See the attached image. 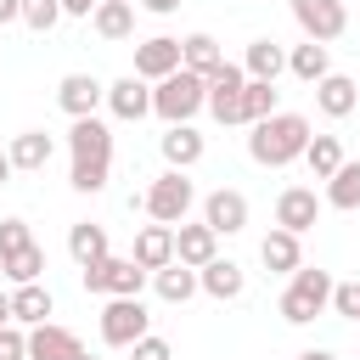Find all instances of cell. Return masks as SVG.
Wrapping results in <instances>:
<instances>
[{
    "mask_svg": "<svg viewBox=\"0 0 360 360\" xmlns=\"http://www.w3.org/2000/svg\"><path fill=\"white\" fill-rule=\"evenodd\" d=\"M107 174H112V129L96 112L73 118V129H68V186L96 197L107 186Z\"/></svg>",
    "mask_w": 360,
    "mask_h": 360,
    "instance_id": "6da1fadb",
    "label": "cell"
},
{
    "mask_svg": "<svg viewBox=\"0 0 360 360\" xmlns=\"http://www.w3.org/2000/svg\"><path fill=\"white\" fill-rule=\"evenodd\" d=\"M304 146H309V118H304V112H281V107H276L270 118H259L253 135H248V158L264 163V169H287V163H298Z\"/></svg>",
    "mask_w": 360,
    "mask_h": 360,
    "instance_id": "7a4b0ae2",
    "label": "cell"
},
{
    "mask_svg": "<svg viewBox=\"0 0 360 360\" xmlns=\"http://www.w3.org/2000/svg\"><path fill=\"white\" fill-rule=\"evenodd\" d=\"M202 101H208V79H197V73H186V68H174L169 79L152 84V112H158L163 124H191V118L202 112Z\"/></svg>",
    "mask_w": 360,
    "mask_h": 360,
    "instance_id": "3957f363",
    "label": "cell"
},
{
    "mask_svg": "<svg viewBox=\"0 0 360 360\" xmlns=\"http://www.w3.org/2000/svg\"><path fill=\"white\" fill-rule=\"evenodd\" d=\"M326 304H332V276H326V270H309V264H298L276 309H281V321H287V326H309V321H315Z\"/></svg>",
    "mask_w": 360,
    "mask_h": 360,
    "instance_id": "277c9868",
    "label": "cell"
},
{
    "mask_svg": "<svg viewBox=\"0 0 360 360\" xmlns=\"http://www.w3.org/2000/svg\"><path fill=\"white\" fill-rule=\"evenodd\" d=\"M191 202H197V186L186 180V169H163V174L141 191V208H146V219H158V225H180V219L191 214Z\"/></svg>",
    "mask_w": 360,
    "mask_h": 360,
    "instance_id": "5b68a950",
    "label": "cell"
},
{
    "mask_svg": "<svg viewBox=\"0 0 360 360\" xmlns=\"http://www.w3.org/2000/svg\"><path fill=\"white\" fill-rule=\"evenodd\" d=\"M79 281H84V292H96V298H141V287H146V270L135 264V259H96V264H79Z\"/></svg>",
    "mask_w": 360,
    "mask_h": 360,
    "instance_id": "8992f818",
    "label": "cell"
},
{
    "mask_svg": "<svg viewBox=\"0 0 360 360\" xmlns=\"http://www.w3.org/2000/svg\"><path fill=\"white\" fill-rule=\"evenodd\" d=\"M146 326H152V315L141 298H107V309H101V343L107 349H129L135 338H146Z\"/></svg>",
    "mask_w": 360,
    "mask_h": 360,
    "instance_id": "52a82bcc",
    "label": "cell"
},
{
    "mask_svg": "<svg viewBox=\"0 0 360 360\" xmlns=\"http://www.w3.org/2000/svg\"><path fill=\"white\" fill-rule=\"evenodd\" d=\"M292 22L304 28V39H338L343 28H349V11H343V0H292Z\"/></svg>",
    "mask_w": 360,
    "mask_h": 360,
    "instance_id": "ba28073f",
    "label": "cell"
},
{
    "mask_svg": "<svg viewBox=\"0 0 360 360\" xmlns=\"http://www.w3.org/2000/svg\"><path fill=\"white\" fill-rule=\"evenodd\" d=\"M242 84H248V73H242V62H225L214 79H208V112L219 118V124H242Z\"/></svg>",
    "mask_w": 360,
    "mask_h": 360,
    "instance_id": "9c48e42d",
    "label": "cell"
},
{
    "mask_svg": "<svg viewBox=\"0 0 360 360\" xmlns=\"http://www.w3.org/2000/svg\"><path fill=\"white\" fill-rule=\"evenodd\" d=\"M202 225H208L214 236H236V231H248V197L231 191V186L208 191V197H202Z\"/></svg>",
    "mask_w": 360,
    "mask_h": 360,
    "instance_id": "30bf717a",
    "label": "cell"
},
{
    "mask_svg": "<svg viewBox=\"0 0 360 360\" xmlns=\"http://www.w3.org/2000/svg\"><path fill=\"white\" fill-rule=\"evenodd\" d=\"M101 101H107V84H101L96 73H62V84H56V107H62L68 118H90Z\"/></svg>",
    "mask_w": 360,
    "mask_h": 360,
    "instance_id": "8fae6325",
    "label": "cell"
},
{
    "mask_svg": "<svg viewBox=\"0 0 360 360\" xmlns=\"http://www.w3.org/2000/svg\"><path fill=\"white\" fill-rule=\"evenodd\" d=\"M174 68H180V39L152 34V39H141V45H135V79L158 84V79H169Z\"/></svg>",
    "mask_w": 360,
    "mask_h": 360,
    "instance_id": "7c38bea8",
    "label": "cell"
},
{
    "mask_svg": "<svg viewBox=\"0 0 360 360\" xmlns=\"http://www.w3.org/2000/svg\"><path fill=\"white\" fill-rule=\"evenodd\" d=\"M107 112H112V118H124V124H141V118L152 112V84H146V79H135V73L112 79V84H107Z\"/></svg>",
    "mask_w": 360,
    "mask_h": 360,
    "instance_id": "4fadbf2b",
    "label": "cell"
},
{
    "mask_svg": "<svg viewBox=\"0 0 360 360\" xmlns=\"http://www.w3.org/2000/svg\"><path fill=\"white\" fill-rule=\"evenodd\" d=\"M79 354H84L79 332H68V326H56V321L28 326V360H79Z\"/></svg>",
    "mask_w": 360,
    "mask_h": 360,
    "instance_id": "5bb4252c",
    "label": "cell"
},
{
    "mask_svg": "<svg viewBox=\"0 0 360 360\" xmlns=\"http://www.w3.org/2000/svg\"><path fill=\"white\" fill-rule=\"evenodd\" d=\"M315 219H321V197H315L309 186H287V191L276 197V225H281V231L304 236Z\"/></svg>",
    "mask_w": 360,
    "mask_h": 360,
    "instance_id": "9a60e30c",
    "label": "cell"
},
{
    "mask_svg": "<svg viewBox=\"0 0 360 360\" xmlns=\"http://www.w3.org/2000/svg\"><path fill=\"white\" fill-rule=\"evenodd\" d=\"M242 287H248V270L236 264V259H208L202 270H197V292H208V298H219V304H231V298H242Z\"/></svg>",
    "mask_w": 360,
    "mask_h": 360,
    "instance_id": "2e32d148",
    "label": "cell"
},
{
    "mask_svg": "<svg viewBox=\"0 0 360 360\" xmlns=\"http://www.w3.org/2000/svg\"><path fill=\"white\" fill-rule=\"evenodd\" d=\"M129 259H135L146 276H152V270H163V264L174 259V225H158V219H152V225H141V231H135Z\"/></svg>",
    "mask_w": 360,
    "mask_h": 360,
    "instance_id": "e0dca14e",
    "label": "cell"
},
{
    "mask_svg": "<svg viewBox=\"0 0 360 360\" xmlns=\"http://www.w3.org/2000/svg\"><path fill=\"white\" fill-rule=\"evenodd\" d=\"M315 107H321L326 118H349V112L360 107V84H354L349 73H326V79H315Z\"/></svg>",
    "mask_w": 360,
    "mask_h": 360,
    "instance_id": "ac0fdd59",
    "label": "cell"
},
{
    "mask_svg": "<svg viewBox=\"0 0 360 360\" xmlns=\"http://www.w3.org/2000/svg\"><path fill=\"white\" fill-rule=\"evenodd\" d=\"M214 253H219V236H214V231H208L202 219H197V225H186V219L174 225V259H180V264L202 270V264H208Z\"/></svg>",
    "mask_w": 360,
    "mask_h": 360,
    "instance_id": "d6986e66",
    "label": "cell"
},
{
    "mask_svg": "<svg viewBox=\"0 0 360 360\" xmlns=\"http://www.w3.org/2000/svg\"><path fill=\"white\" fill-rule=\"evenodd\" d=\"M180 68L197 73V79H214V73L225 68L219 39H214V34H186V39H180Z\"/></svg>",
    "mask_w": 360,
    "mask_h": 360,
    "instance_id": "ffe728a7",
    "label": "cell"
},
{
    "mask_svg": "<svg viewBox=\"0 0 360 360\" xmlns=\"http://www.w3.org/2000/svg\"><path fill=\"white\" fill-rule=\"evenodd\" d=\"M259 264H264L270 276H292V270L304 264V248H298V236L276 225V231H270V236L259 242Z\"/></svg>",
    "mask_w": 360,
    "mask_h": 360,
    "instance_id": "44dd1931",
    "label": "cell"
},
{
    "mask_svg": "<svg viewBox=\"0 0 360 360\" xmlns=\"http://www.w3.org/2000/svg\"><path fill=\"white\" fill-rule=\"evenodd\" d=\"M202 146H208V141H202L191 124H169V129H163V141H158V152H163V163H169V169H191V163L202 158Z\"/></svg>",
    "mask_w": 360,
    "mask_h": 360,
    "instance_id": "7402d4cb",
    "label": "cell"
},
{
    "mask_svg": "<svg viewBox=\"0 0 360 360\" xmlns=\"http://www.w3.org/2000/svg\"><path fill=\"white\" fill-rule=\"evenodd\" d=\"M51 152H56V141L45 135V129H22V135H11V169H22V174H39L45 163H51Z\"/></svg>",
    "mask_w": 360,
    "mask_h": 360,
    "instance_id": "603a6c76",
    "label": "cell"
},
{
    "mask_svg": "<svg viewBox=\"0 0 360 360\" xmlns=\"http://www.w3.org/2000/svg\"><path fill=\"white\" fill-rule=\"evenodd\" d=\"M51 309H56V298H51L45 281H22V287L11 292V321H17V326H39V321H51Z\"/></svg>",
    "mask_w": 360,
    "mask_h": 360,
    "instance_id": "cb8c5ba5",
    "label": "cell"
},
{
    "mask_svg": "<svg viewBox=\"0 0 360 360\" xmlns=\"http://www.w3.org/2000/svg\"><path fill=\"white\" fill-rule=\"evenodd\" d=\"M90 28H96L101 39H129V34H135V0H96Z\"/></svg>",
    "mask_w": 360,
    "mask_h": 360,
    "instance_id": "d4e9b609",
    "label": "cell"
},
{
    "mask_svg": "<svg viewBox=\"0 0 360 360\" xmlns=\"http://www.w3.org/2000/svg\"><path fill=\"white\" fill-rule=\"evenodd\" d=\"M287 73H292V79H304V84H315V79H326V73H332V51H326L321 39H304V45H292V51H287Z\"/></svg>",
    "mask_w": 360,
    "mask_h": 360,
    "instance_id": "484cf974",
    "label": "cell"
},
{
    "mask_svg": "<svg viewBox=\"0 0 360 360\" xmlns=\"http://www.w3.org/2000/svg\"><path fill=\"white\" fill-rule=\"evenodd\" d=\"M326 208H343V214H354L360 208V163H338L332 174H326V197H321Z\"/></svg>",
    "mask_w": 360,
    "mask_h": 360,
    "instance_id": "4316f807",
    "label": "cell"
},
{
    "mask_svg": "<svg viewBox=\"0 0 360 360\" xmlns=\"http://www.w3.org/2000/svg\"><path fill=\"white\" fill-rule=\"evenodd\" d=\"M152 287H158V298H163V304H186V298L197 292V270H191V264H180V259H169L163 270H152Z\"/></svg>",
    "mask_w": 360,
    "mask_h": 360,
    "instance_id": "83f0119b",
    "label": "cell"
},
{
    "mask_svg": "<svg viewBox=\"0 0 360 360\" xmlns=\"http://www.w3.org/2000/svg\"><path fill=\"white\" fill-rule=\"evenodd\" d=\"M281 68H287V51H281L276 39H253L248 56H242V73H248V79H270V84H276Z\"/></svg>",
    "mask_w": 360,
    "mask_h": 360,
    "instance_id": "f1b7e54d",
    "label": "cell"
},
{
    "mask_svg": "<svg viewBox=\"0 0 360 360\" xmlns=\"http://www.w3.org/2000/svg\"><path fill=\"white\" fill-rule=\"evenodd\" d=\"M68 253H73V264H96V259H107V231L90 225V219H79V225L68 231Z\"/></svg>",
    "mask_w": 360,
    "mask_h": 360,
    "instance_id": "f546056e",
    "label": "cell"
},
{
    "mask_svg": "<svg viewBox=\"0 0 360 360\" xmlns=\"http://www.w3.org/2000/svg\"><path fill=\"white\" fill-rule=\"evenodd\" d=\"M0 276H6L11 287L39 281V276H45V248H39V242H28L22 253H6V259H0Z\"/></svg>",
    "mask_w": 360,
    "mask_h": 360,
    "instance_id": "4dcf8cb0",
    "label": "cell"
},
{
    "mask_svg": "<svg viewBox=\"0 0 360 360\" xmlns=\"http://www.w3.org/2000/svg\"><path fill=\"white\" fill-rule=\"evenodd\" d=\"M276 112V84L270 79H248L242 84V124H259Z\"/></svg>",
    "mask_w": 360,
    "mask_h": 360,
    "instance_id": "1f68e13d",
    "label": "cell"
},
{
    "mask_svg": "<svg viewBox=\"0 0 360 360\" xmlns=\"http://www.w3.org/2000/svg\"><path fill=\"white\" fill-rule=\"evenodd\" d=\"M304 163H309V174H315V180H326V174L343 163V146H338V135H309V146H304Z\"/></svg>",
    "mask_w": 360,
    "mask_h": 360,
    "instance_id": "d6a6232c",
    "label": "cell"
},
{
    "mask_svg": "<svg viewBox=\"0 0 360 360\" xmlns=\"http://www.w3.org/2000/svg\"><path fill=\"white\" fill-rule=\"evenodd\" d=\"M17 22H28L34 34H51L62 22V0H22V17Z\"/></svg>",
    "mask_w": 360,
    "mask_h": 360,
    "instance_id": "836d02e7",
    "label": "cell"
},
{
    "mask_svg": "<svg viewBox=\"0 0 360 360\" xmlns=\"http://www.w3.org/2000/svg\"><path fill=\"white\" fill-rule=\"evenodd\" d=\"M28 242H34L28 219H0V259H6V253H22Z\"/></svg>",
    "mask_w": 360,
    "mask_h": 360,
    "instance_id": "e575fe53",
    "label": "cell"
},
{
    "mask_svg": "<svg viewBox=\"0 0 360 360\" xmlns=\"http://www.w3.org/2000/svg\"><path fill=\"white\" fill-rule=\"evenodd\" d=\"M332 309L343 321H354L360 315V281H332Z\"/></svg>",
    "mask_w": 360,
    "mask_h": 360,
    "instance_id": "d590c367",
    "label": "cell"
},
{
    "mask_svg": "<svg viewBox=\"0 0 360 360\" xmlns=\"http://www.w3.org/2000/svg\"><path fill=\"white\" fill-rule=\"evenodd\" d=\"M0 360H28V332H22L17 321L0 326Z\"/></svg>",
    "mask_w": 360,
    "mask_h": 360,
    "instance_id": "8d00e7d4",
    "label": "cell"
},
{
    "mask_svg": "<svg viewBox=\"0 0 360 360\" xmlns=\"http://www.w3.org/2000/svg\"><path fill=\"white\" fill-rule=\"evenodd\" d=\"M129 360H174V349H169L163 338H152V332H146V338H135V343H129Z\"/></svg>",
    "mask_w": 360,
    "mask_h": 360,
    "instance_id": "74e56055",
    "label": "cell"
},
{
    "mask_svg": "<svg viewBox=\"0 0 360 360\" xmlns=\"http://www.w3.org/2000/svg\"><path fill=\"white\" fill-rule=\"evenodd\" d=\"M141 11H152V17H169V11H180V0H141Z\"/></svg>",
    "mask_w": 360,
    "mask_h": 360,
    "instance_id": "f35d334b",
    "label": "cell"
},
{
    "mask_svg": "<svg viewBox=\"0 0 360 360\" xmlns=\"http://www.w3.org/2000/svg\"><path fill=\"white\" fill-rule=\"evenodd\" d=\"M96 0H62V17H90Z\"/></svg>",
    "mask_w": 360,
    "mask_h": 360,
    "instance_id": "ab89813d",
    "label": "cell"
},
{
    "mask_svg": "<svg viewBox=\"0 0 360 360\" xmlns=\"http://www.w3.org/2000/svg\"><path fill=\"white\" fill-rule=\"evenodd\" d=\"M17 17H22V0H0V28L17 22Z\"/></svg>",
    "mask_w": 360,
    "mask_h": 360,
    "instance_id": "60d3db41",
    "label": "cell"
},
{
    "mask_svg": "<svg viewBox=\"0 0 360 360\" xmlns=\"http://www.w3.org/2000/svg\"><path fill=\"white\" fill-rule=\"evenodd\" d=\"M298 360H338V354H332V349H304Z\"/></svg>",
    "mask_w": 360,
    "mask_h": 360,
    "instance_id": "b9f144b4",
    "label": "cell"
},
{
    "mask_svg": "<svg viewBox=\"0 0 360 360\" xmlns=\"http://www.w3.org/2000/svg\"><path fill=\"white\" fill-rule=\"evenodd\" d=\"M11 321V292H0V326Z\"/></svg>",
    "mask_w": 360,
    "mask_h": 360,
    "instance_id": "7bdbcfd3",
    "label": "cell"
},
{
    "mask_svg": "<svg viewBox=\"0 0 360 360\" xmlns=\"http://www.w3.org/2000/svg\"><path fill=\"white\" fill-rule=\"evenodd\" d=\"M6 180H11V158L0 152V186H6Z\"/></svg>",
    "mask_w": 360,
    "mask_h": 360,
    "instance_id": "ee69618b",
    "label": "cell"
},
{
    "mask_svg": "<svg viewBox=\"0 0 360 360\" xmlns=\"http://www.w3.org/2000/svg\"><path fill=\"white\" fill-rule=\"evenodd\" d=\"M79 360H96V354H79Z\"/></svg>",
    "mask_w": 360,
    "mask_h": 360,
    "instance_id": "f6af8a7d",
    "label": "cell"
},
{
    "mask_svg": "<svg viewBox=\"0 0 360 360\" xmlns=\"http://www.w3.org/2000/svg\"><path fill=\"white\" fill-rule=\"evenodd\" d=\"M354 321H360V315H354Z\"/></svg>",
    "mask_w": 360,
    "mask_h": 360,
    "instance_id": "bcb514c9",
    "label": "cell"
}]
</instances>
